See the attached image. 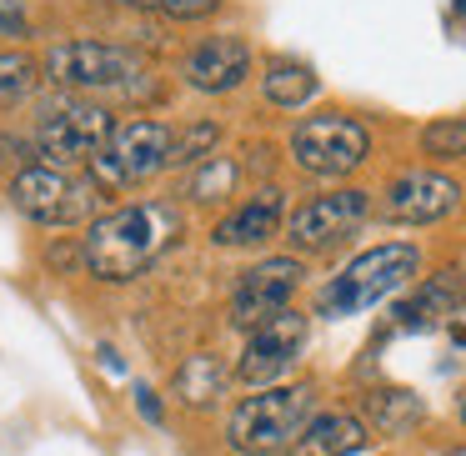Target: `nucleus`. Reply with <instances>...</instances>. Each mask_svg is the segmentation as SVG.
I'll use <instances>...</instances> for the list:
<instances>
[{
	"label": "nucleus",
	"mask_w": 466,
	"mask_h": 456,
	"mask_svg": "<svg viewBox=\"0 0 466 456\" xmlns=\"http://www.w3.org/2000/svg\"><path fill=\"white\" fill-rule=\"evenodd\" d=\"M281 226H286V191L281 186H261L231 216L216 221V246H266L281 236Z\"/></svg>",
	"instance_id": "obj_14"
},
{
	"label": "nucleus",
	"mask_w": 466,
	"mask_h": 456,
	"mask_svg": "<svg viewBox=\"0 0 466 456\" xmlns=\"http://www.w3.org/2000/svg\"><path fill=\"white\" fill-rule=\"evenodd\" d=\"M41 71L25 51H0V106H21L25 96L35 91Z\"/></svg>",
	"instance_id": "obj_21"
},
{
	"label": "nucleus",
	"mask_w": 466,
	"mask_h": 456,
	"mask_svg": "<svg viewBox=\"0 0 466 456\" xmlns=\"http://www.w3.org/2000/svg\"><path fill=\"white\" fill-rule=\"evenodd\" d=\"M11 201L35 226H86L96 211V181H76L56 166H21L11 181Z\"/></svg>",
	"instance_id": "obj_7"
},
{
	"label": "nucleus",
	"mask_w": 466,
	"mask_h": 456,
	"mask_svg": "<svg viewBox=\"0 0 466 456\" xmlns=\"http://www.w3.org/2000/svg\"><path fill=\"white\" fill-rule=\"evenodd\" d=\"M461 421H466V396H461Z\"/></svg>",
	"instance_id": "obj_31"
},
{
	"label": "nucleus",
	"mask_w": 466,
	"mask_h": 456,
	"mask_svg": "<svg viewBox=\"0 0 466 456\" xmlns=\"http://www.w3.org/2000/svg\"><path fill=\"white\" fill-rule=\"evenodd\" d=\"M181 236V211L171 201H136L111 216H96L81 241V266L96 281H136Z\"/></svg>",
	"instance_id": "obj_1"
},
{
	"label": "nucleus",
	"mask_w": 466,
	"mask_h": 456,
	"mask_svg": "<svg viewBox=\"0 0 466 456\" xmlns=\"http://www.w3.org/2000/svg\"><path fill=\"white\" fill-rule=\"evenodd\" d=\"M266 101L281 106V111H296V106H306L316 96V86H321V76L311 71L306 61H291V56H276L271 66H266Z\"/></svg>",
	"instance_id": "obj_19"
},
{
	"label": "nucleus",
	"mask_w": 466,
	"mask_h": 456,
	"mask_svg": "<svg viewBox=\"0 0 466 456\" xmlns=\"http://www.w3.org/2000/svg\"><path fill=\"white\" fill-rule=\"evenodd\" d=\"M151 11L171 15V21H196V15H211L221 0H146Z\"/></svg>",
	"instance_id": "obj_24"
},
{
	"label": "nucleus",
	"mask_w": 466,
	"mask_h": 456,
	"mask_svg": "<svg viewBox=\"0 0 466 456\" xmlns=\"http://www.w3.org/2000/svg\"><path fill=\"white\" fill-rule=\"evenodd\" d=\"M311 406H316V391L306 381L301 386H261V391L246 396L226 416V441L241 456H276L311 421Z\"/></svg>",
	"instance_id": "obj_3"
},
{
	"label": "nucleus",
	"mask_w": 466,
	"mask_h": 456,
	"mask_svg": "<svg viewBox=\"0 0 466 456\" xmlns=\"http://www.w3.org/2000/svg\"><path fill=\"white\" fill-rule=\"evenodd\" d=\"M226 386H231V371H226V361L221 356H211V351H196V356H186L181 361V371H176V381H171V391L181 396L186 406H216L226 396Z\"/></svg>",
	"instance_id": "obj_17"
},
{
	"label": "nucleus",
	"mask_w": 466,
	"mask_h": 456,
	"mask_svg": "<svg viewBox=\"0 0 466 456\" xmlns=\"http://www.w3.org/2000/svg\"><path fill=\"white\" fill-rule=\"evenodd\" d=\"M371 216V196L366 191H326L316 196V201H306L301 211H291V221H286V241L296 246V251H331V246H341L346 236L361 231V221Z\"/></svg>",
	"instance_id": "obj_9"
},
{
	"label": "nucleus",
	"mask_w": 466,
	"mask_h": 456,
	"mask_svg": "<svg viewBox=\"0 0 466 456\" xmlns=\"http://www.w3.org/2000/svg\"><path fill=\"white\" fill-rule=\"evenodd\" d=\"M96 356H101V366H106V371H116V376L126 371V361H121V356L111 351V346H101V351H96Z\"/></svg>",
	"instance_id": "obj_27"
},
{
	"label": "nucleus",
	"mask_w": 466,
	"mask_h": 456,
	"mask_svg": "<svg viewBox=\"0 0 466 456\" xmlns=\"http://www.w3.org/2000/svg\"><path fill=\"white\" fill-rule=\"evenodd\" d=\"M371 441L366 436V421L351 411H321L296 431V441L286 446V456H356Z\"/></svg>",
	"instance_id": "obj_16"
},
{
	"label": "nucleus",
	"mask_w": 466,
	"mask_h": 456,
	"mask_svg": "<svg viewBox=\"0 0 466 456\" xmlns=\"http://www.w3.org/2000/svg\"><path fill=\"white\" fill-rule=\"evenodd\" d=\"M301 346H306V316L301 311L271 316V321H261L251 336H246V351H241V361H236V381L276 386L296 366Z\"/></svg>",
	"instance_id": "obj_11"
},
{
	"label": "nucleus",
	"mask_w": 466,
	"mask_h": 456,
	"mask_svg": "<svg viewBox=\"0 0 466 456\" xmlns=\"http://www.w3.org/2000/svg\"><path fill=\"white\" fill-rule=\"evenodd\" d=\"M461 206V186L451 176H436V171H401L391 186H386V221H401V226H431L441 216H451Z\"/></svg>",
	"instance_id": "obj_12"
},
{
	"label": "nucleus",
	"mask_w": 466,
	"mask_h": 456,
	"mask_svg": "<svg viewBox=\"0 0 466 456\" xmlns=\"http://www.w3.org/2000/svg\"><path fill=\"white\" fill-rule=\"evenodd\" d=\"M46 76L66 96H116V101H146L156 91V71L146 56L106 41H56L46 56Z\"/></svg>",
	"instance_id": "obj_2"
},
{
	"label": "nucleus",
	"mask_w": 466,
	"mask_h": 456,
	"mask_svg": "<svg viewBox=\"0 0 466 456\" xmlns=\"http://www.w3.org/2000/svg\"><path fill=\"white\" fill-rule=\"evenodd\" d=\"M251 76V46L241 35H206L186 51V81L191 91L206 96H226Z\"/></svg>",
	"instance_id": "obj_13"
},
{
	"label": "nucleus",
	"mask_w": 466,
	"mask_h": 456,
	"mask_svg": "<svg viewBox=\"0 0 466 456\" xmlns=\"http://www.w3.org/2000/svg\"><path fill=\"white\" fill-rule=\"evenodd\" d=\"M421 416H426L421 396L406 391V386H381V391L366 396V421H371V431H381V436H406Z\"/></svg>",
	"instance_id": "obj_18"
},
{
	"label": "nucleus",
	"mask_w": 466,
	"mask_h": 456,
	"mask_svg": "<svg viewBox=\"0 0 466 456\" xmlns=\"http://www.w3.org/2000/svg\"><path fill=\"white\" fill-rule=\"evenodd\" d=\"M236 181H241V166H236L231 156H206V161L191 171V181H186L181 196H196V201H221V196L236 191Z\"/></svg>",
	"instance_id": "obj_20"
},
{
	"label": "nucleus",
	"mask_w": 466,
	"mask_h": 456,
	"mask_svg": "<svg viewBox=\"0 0 466 456\" xmlns=\"http://www.w3.org/2000/svg\"><path fill=\"white\" fill-rule=\"evenodd\" d=\"M136 411H141L146 421H161V416H166L161 411V396H156L151 386H136Z\"/></svg>",
	"instance_id": "obj_26"
},
{
	"label": "nucleus",
	"mask_w": 466,
	"mask_h": 456,
	"mask_svg": "<svg viewBox=\"0 0 466 456\" xmlns=\"http://www.w3.org/2000/svg\"><path fill=\"white\" fill-rule=\"evenodd\" d=\"M111 5H146V0H111Z\"/></svg>",
	"instance_id": "obj_29"
},
{
	"label": "nucleus",
	"mask_w": 466,
	"mask_h": 456,
	"mask_svg": "<svg viewBox=\"0 0 466 456\" xmlns=\"http://www.w3.org/2000/svg\"><path fill=\"white\" fill-rule=\"evenodd\" d=\"M421 151L431 156V161H461V156H466V116L431 121L421 131Z\"/></svg>",
	"instance_id": "obj_22"
},
{
	"label": "nucleus",
	"mask_w": 466,
	"mask_h": 456,
	"mask_svg": "<svg viewBox=\"0 0 466 456\" xmlns=\"http://www.w3.org/2000/svg\"><path fill=\"white\" fill-rule=\"evenodd\" d=\"M451 15H466V0H451Z\"/></svg>",
	"instance_id": "obj_28"
},
{
	"label": "nucleus",
	"mask_w": 466,
	"mask_h": 456,
	"mask_svg": "<svg viewBox=\"0 0 466 456\" xmlns=\"http://www.w3.org/2000/svg\"><path fill=\"white\" fill-rule=\"evenodd\" d=\"M466 306V271H441V276H426L401 306H396V326L401 331H431L436 321L456 316Z\"/></svg>",
	"instance_id": "obj_15"
},
{
	"label": "nucleus",
	"mask_w": 466,
	"mask_h": 456,
	"mask_svg": "<svg viewBox=\"0 0 466 456\" xmlns=\"http://www.w3.org/2000/svg\"><path fill=\"white\" fill-rule=\"evenodd\" d=\"M371 156V131H366L356 116L326 111V116H306L291 131V161L301 166L306 176H351L356 166Z\"/></svg>",
	"instance_id": "obj_6"
},
{
	"label": "nucleus",
	"mask_w": 466,
	"mask_h": 456,
	"mask_svg": "<svg viewBox=\"0 0 466 456\" xmlns=\"http://www.w3.org/2000/svg\"><path fill=\"white\" fill-rule=\"evenodd\" d=\"M301 276L306 271L296 256H266V261H256L231 291V326L236 331H256L261 321L291 311V296L301 286Z\"/></svg>",
	"instance_id": "obj_10"
},
{
	"label": "nucleus",
	"mask_w": 466,
	"mask_h": 456,
	"mask_svg": "<svg viewBox=\"0 0 466 456\" xmlns=\"http://www.w3.org/2000/svg\"><path fill=\"white\" fill-rule=\"evenodd\" d=\"M216 141H221V126L216 121H201L191 131H181L171 146V166H201L206 156H216Z\"/></svg>",
	"instance_id": "obj_23"
},
{
	"label": "nucleus",
	"mask_w": 466,
	"mask_h": 456,
	"mask_svg": "<svg viewBox=\"0 0 466 456\" xmlns=\"http://www.w3.org/2000/svg\"><path fill=\"white\" fill-rule=\"evenodd\" d=\"M421 266V251L411 241H386V246H371L361 251L351 266H341V276L321 286V311L326 316H361L371 311L376 301L396 296L406 281L416 276Z\"/></svg>",
	"instance_id": "obj_4"
},
{
	"label": "nucleus",
	"mask_w": 466,
	"mask_h": 456,
	"mask_svg": "<svg viewBox=\"0 0 466 456\" xmlns=\"http://www.w3.org/2000/svg\"><path fill=\"white\" fill-rule=\"evenodd\" d=\"M446 456H466V446H451V451H446Z\"/></svg>",
	"instance_id": "obj_30"
},
{
	"label": "nucleus",
	"mask_w": 466,
	"mask_h": 456,
	"mask_svg": "<svg viewBox=\"0 0 466 456\" xmlns=\"http://www.w3.org/2000/svg\"><path fill=\"white\" fill-rule=\"evenodd\" d=\"M111 136H116V116L96 101H76V96L51 101L35 121V146H41L46 166H56V171L91 166L111 146Z\"/></svg>",
	"instance_id": "obj_5"
},
{
	"label": "nucleus",
	"mask_w": 466,
	"mask_h": 456,
	"mask_svg": "<svg viewBox=\"0 0 466 456\" xmlns=\"http://www.w3.org/2000/svg\"><path fill=\"white\" fill-rule=\"evenodd\" d=\"M171 146H176V131L166 121H126V126H116L111 146L91 161V176H96V186L151 181L156 171L171 166Z\"/></svg>",
	"instance_id": "obj_8"
},
{
	"label": "nucleus",
	"mask_w": 466,
	"mask_h": 456,
	"mask_svg": "<svg viewBox=\"0 0 466 456\" xmlns=\"http://www.w3.org/2000/svg\"><path fill=\"white\" fill-rule=\"evenodd\" d=\"M0 35H31V21H25L21 0H0Z\"/></svg>",
	"instance_id": "obj_25"
}]
</instances>
